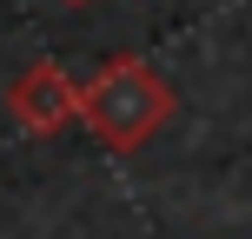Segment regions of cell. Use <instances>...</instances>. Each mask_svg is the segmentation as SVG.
Returning a JSON list of instances; mask_svg holds the SVG:
<instances>
[{
    "label": "cell",
    "instance_id": "3",
    "mask_svg": "<svg viewBox=\"0 0 252 239\" xmlns=\"http://www.w3.org/2000/svg\"><path fill=\"white\" fill-rule=\"evenodd\" d=\"M60 7H87V0H60Z\"/></svg>",
    "mask_w": 252,
    "mask_h": 239
},
{
    "label": "cell",
    "instance_id": "2",
    "mask_svg": "<svg viewBox=\"0 0 252 239\" xmlns=\"http://www.w3.org/2000/svg\"><path fill=\"white\" fill-rule=\"evenodd\" d=\"M80 106H87V87H80L53 53L27 60L20 73L7 80V120H13V133H27V139L66 133V126L80 120Z\"/></svg>",
    "mask_w": 252,
    "mask_h": 239
},
{
    "label": "cell",
    "instance_id": "1",
    "mask_svg": "<svg viewBox=\"0 0 252 239\" xmlns=\"http://www.w3.org/2000/svg\"><path fill=\"white\" fill-rule=\"evenodd\" d=\"M173 113H179L173 80H166L153 60H139V53H113V60H100L93 80H87V106H80V120L93 126V139H100L106 153H139V146H153Z\"/></svg>",
    "mask_w": 252,
    "mask_h": 239
}]
</instances>
